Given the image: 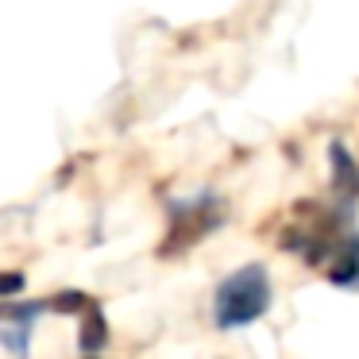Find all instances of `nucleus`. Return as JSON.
<instances>
[{"instance_id": "nucleus-4", "label": "nucleus", "mask_w": 359, "mask_h": 359, "mask_svg": "<svg viewBox=\"0 0 359 359\" xmlns=\"http://www.w3.org/2000/svg\"><path fill=\"white\" fill-rule=\"evenodd\" d=\"M27 328H32V325H12V320H8V325H4V344H8V348H12V355H16V359H24V348H27V340H24V332H27Z\"/></svg>"}, {"instance_id": "nucleus-6", "label": "nucleus", "mask_w": 359, "mask_h": 359, "mask_svg": "<svg viewBox=\"0 0 359 359\" xmlns=\"http://www.w3.org/2000/svg\"><path fill=\"white\" fill-rule=\"evenodd\" d=\"M0 286H4V294H20V286H24V278H20L16 271H12V274H4V278H0Z\"/></svg>"}, {"instance_id": "nucleus-2", "label": "nucleus", "mask_w": 359, "mask_h": 359, "mask_svg": "<svg viewBox=\"0 0 359 359\" xmlns=\"http://www.w3.org/2000/svg\"><path fill=\"white\" fill-rule=\"evenodd\" d=\"M104 336H109V328H104V317L97 305H89L86 313V325H81V351H97L104 344Z\"/></svg>"}, {"instance_id": "nucleus-3", "label": "nucleus", "mask_w": 359, "mask_h": 359, "mask_svg": "<svg viewBox=\"0 0 359 359\" xmlns=\"http://www.w3.org/2000/svg\"><path fill=\"white\" fill-rule=\"evenodd\" d=\"M328 155H332V166H336V186L351 189V158H348V151H344L340 143H332Z\"/></svg>"}, {"instance_id": "nucleus-5", "label": "nucleus", "mask_w": 359, "mask_h": 359, "mask_svg": "<svg viewBox=\"0 0 359 359\" xmlns=\"http://www.w3.org/2000/svg\"><path fill=\"white\" fill-rule=\"evenodd\" d=\"M86 294H62V297H55V309H66V313H70V309H86Z\"/></svg>"}, {"instance_id": "nucleus-1", "label": "nucleus", "mask_w": 359, "mask_h": 359, "mask_svg": "<svg viewBox=\"0 0 359 359\" xmlns=\"http://www.w3.org/2000/svg\"><path fill=\"white\" fill-rule=\"evenodd\" d=\"M266 305H271V278H266V271L259 263H251V266L232 271L217 286L212 320H217V328H243L263 317Z\"/></svg>"}]
</instances>
